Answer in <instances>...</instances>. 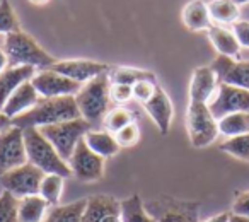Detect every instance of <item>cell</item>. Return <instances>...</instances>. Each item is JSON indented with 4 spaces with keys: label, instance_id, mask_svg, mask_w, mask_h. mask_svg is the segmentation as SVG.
Listing matches in <instances>:
<instances>
[{
    "label": "cell",
    "instance_id": "1",
    "mask_svg": "<svg viewBox=\"0 0 249 222\" xmlns=\"http://www.w3.org/2000/svg\"><path fill=\"white\" fill-rule=\"evenodd\" d=\"M77 118H82V116L77 108L75 96L41 97L35 108L12 120V125L19 129H41V127L70 122Z\"/></svg>",
    "mask_w": 249,
    "mask_h": 222
},
{
    "label": "cell",
    "instance_id": "2",
    "mask_svg": "<svg viewBox=\"0 0 249 222\" xmlns=\"http://www.w3.org/2000/svg\"><path fill=\"white\" fill-rule=\"evenodd\" d=\"M2 48H4L11 67L28 65L35 67L36 70H45L56 62L55 56H52L46 50H43L31 35L21 31V29L5 35Z\"/></svg>",
    "mask_w": 249,
    "mask_h": 222
},
{
    "label": "cell",
    "instance_id": "3",
    "mask_svg": "<svg viewBox=\"0 0 249 222\" xmlns=\"http://www.w3.org/2000/svg\"><path fill=\"white\" fill-rule=\"evenodd\" d=\"M111 82L107 79V74L89 80L80 87L75 94V103L80 111V116L89 123L92 129H101L104 122V116L111 110V97H109Z\"/></svg>",
    "mask_w": 249,
    "mask_h": 222
},
{
    "label": "cell",
    "instance_id": "4",
    "mask_svg": "<svg viewBox=\"0 0 249 222\" xmlns=\"http://www.w3.org/2000/svg\"><path fill=\"white\" fill-rule=\"evenodd\" d=\"M28 163L35 164L45 174H60L63 178L72 176L67 161L60 157L56 149L48 139L39 132V129H22Z\"/></svg>",
    "mask_w": 249,
    "mask_h": 222
},
{
    "label": "cell",
    "instance_id": "5",
    "mask_svg": "<svg viewBox=\"0 0 249 222\" xmlns=\"http://www.w3.org/2000/svg\"><path fill=\"white\" fill-rule=\"evenodd\" d=\"M186 130L190 142L196 149H203L218 137V122L212 115L207 103L190 101L186 110Z\"/></svg>",
    "mask_w": 249,
    "mask_h": 222
},
{
    "label": "cell",
    "instance_id": "6",
    "mask_svg": "<svg viewBox=\"0 0 249 222\" xmlns=\"http://www.w3.org/2000/svg\"><path fill=\"white\" fill-rule=\"evenodd\" d=\"M92 130V127L84 118L70 120V122L55 123V125L41 127L39 132L52 142V146L56 149L63 161L69 163L70 156L75 150L77 144L86 137V133Z\"/></svg>",
    "mask_w": 249,
    "mask_h": 222
},
{
    "label": "cell",
    "instance_id": "7",
    "mask_svg": "<svg viewBox=\"0 0 249 222\" xmlns=\"http://www.w3.org/2000/svg\"><path fill=\"white\" fill-rule=\"evenodd\" d=\"M43 178H45V173L39 167L31 163H24L22 166L5 173L0 178V185L16 198H24L39 193V185Z\"/></svg>",
    "mask_w": 249,
    "mask_h": 222
},
{
    "label": "cell",
    "instance_id": "8",
    "mask_svg": "<svg viewBox=\"0 0 249 222\" xmlns=\"http://www.w3.org/2000/svg\"><path fill=\"white\" fill-rule=\"evenodd\" d=\"M28 163L22 129L11 125L0 132V178Z\"/></svg>",
    "mask_w": 249,
    "mask_h": 222
},
{
    "label": "cell",
    "instance_id": "9",
    "mask_svg": "<svg viewBox=\"0 0 249 222\" xmlns=\"http://www.w3.org/2000/svg\"><path fill=\"white\" fill-rule=\"evenodd\" d=\"M208 108L217 120L231 113H249V91L229 84H218L213 97L208 101Z\"/></svg>",
    "mask_w": 249,
    "mask_h": 222
},
{
    "label": "cell",
    "instance_id": "10",
    "mask_svg": "<svg viewBox=\"0 0 249 222\" xmlns=\"http://www.w3.org/2000/svg\"><path fill=\"white\" fill-rule=\"evenodd\" d=\"M69 166L72 176H75L79 181L92 183L104 176V159L96 152H92L84 142V139L77 144L75 150L70 156Z\"/></svg>",
    "mask_w": 249,
    "mask_h": 222
},
{
    "label": "cell",
    "instance_id": "11",
    "mask_svg": "<svg viewBox=\"0 0 249 222\" xmlns=\"http://www.w3.org/2000/svg\"><path fill=\"white\" fill-rule=\"evenodd\" d=\"M31 84L41 97H65L75 96L80 91V84L52 69L38 70L31 79Z\"/></svg>",
    "mask_w": 249,
    "mask_h": 222
},
{
    "label": "cell",
    "instance_id": "12",
    "mask_svg": "<svg viewBox=\"0 0 249 222\" xmlns=\"http://www.w3.org/2000/svg\"><path fill=\"white\" fill-rule=\"evenodd\" d=\"M50 69L69 77V79L75 80L80 86H84L89 80L96 79V77L103 75V74H107L109 65L89 58H69V60H56Z\"/></svg>",
    "mask_w": 249,
    "mask_h": 222
},
{
    "label": "cell",
    "instance_id": "13",
    "mask_svg": "<svg viewBox=\"0 0 249 222\" xmlns=\"http://www.w3.org/2000/svg\"><path fill=\"white\" fill-rule=\"evenodd\" d=\"M210 67L217 75L218 84H229L249 91V60H235L231 56L217 55Z\"/></svg>",
    "mask_w": 249,
    "mask_h": 222
},
{
    "label": "cell",
    "instance_id": "14",
    "mask_svg": "<svg viewBox=\"0 0 249 222\" xmlns=\"http://www.w3.org/2000/svg\"><path fill=\"white\" fill-rule=\"evenodd\" d=\"M143 108H145L150 120L156 123L157 130L162 135L169 133L171 123H173V116H174V108H173V101H171V97L167 96V92L162 87H157L154 96L147 103H143Z\"/></svg>",
    "mask_w": 249,
    "mask_h": 222
},
{
    "label": "cell",
    "instance_id": "15",
    "mask_svg": "<svg viewBox=\"0 0 249 222\" xmlns=\"http://www.w3.org/2000/svg\"><path fill=\"white\" fill-rule=\"evenodd\" d=\"M218 87V79L210 65L198 67L191 74L190 80V101L196 103H207L213 97Z\"/></svg>",
    "mask_w": 249,
    "mask_h": 222
},
{
    "label": "cell",
    "instance_id": "16",
    "mask_svg": "<svg viewBox=\"0 0 249 222\" xmlns=\"http://www.w3.org/2000/svg\"><path fill=\"white\" fill-rule=\"evenodd\" d=\"M36 72H38V70H36L35 67H28V65L11 67L9 65L4 72L0 74V111L4 110L9 97H11L22 84L29 82V80L35 77Z\"/></svg>",
    "mask_w": 249,
    "mask_h": 222
},
{
    "label": "cell",
    "instance_id": "17",
    "mask_svg": "<svg viewBox=\"0 0 249 222\" xmlns=\"http://www.w3.org/2000/svg\"><path fill=\"white\" fill-rule=\"evenodd\" d=\"M121 200L111 197V195H90L86 198L82 222H103L104 217L109 214H120Z\"/></svg>",
    "mask_w": 249,
    "mask_h": 222
},
{
    "label": "cell",
    "instance_id": "18",
    "mask_svg": "<svg viewBox=\"0 0 249 222\" xmlns=\"http://www.w3.org/2000/svg\"><path fill=\"white\" fill-rule=\"evenodd\" d=\"M39 99H41V96H39L38 91L35 89V86H33L31 80H29V82L22 84V86L9 97V101L5 103L2 113H4L7 118L14 120V118H18V116L24 115L26 111H29L31 108H35Z\"/></svg>",
    "mask_w": 249,
    "mask_h": 222
},
{
    "label": "cell",
    "instance_id": "19",
    "mask_svg": "<svg viewBox=\"0 0 249 222\" xmlns=\"http://www.w3.org/2000/svg\"><path fill=\"white\" fill-rule=\"evenodd\" d=\"M181 19H183V24L195 33L208 31L213 24L208 12V4H205L203 0H190L183 7Z\"/></svg>",
    "mask_w": 249,
    "mask_h": 222
},
{
    "label": "cell",
    "instance_id": "20",
    "mask_svg": "<svg viewBox=\"0 0 249 222\" xmlns=\"http://www.w3.org/2000/svg\"><path fill=\"white\" fill-rule=\"evenodd\" d=\"M84 142L87 144V147H89L92 152H96L97 156H101L103 159L114 157L121 149L116 137H114L113 133L106 132L104 129L89 130V132L86 133V137H84Z\"/></svg>",
    "mask_w": 249,
    "mask_h": 222
},
{
    "label": "cell",
    "instance_id": "21",
    "mask_svg": "<svg viewBox=\"0 0 249 222\" xmlns=\"http://www.w3.org/2000/svg\"><path fill=\"white\" fill-rule=\"evenodd\" d=\"M207 33H208V39L213 45V48L217 50L218 55L237 58L239 53H241V45H239L232 29L225 28V26L212 24V28Z\"/></svg>",
    "mask_w": 249,
    "mask_h": 222
},
{
    "label": "cell",
    "instance_id": "22",
    "mask_svg": "<svg viewBox=\"0 0 249 222\" xmlns=\"http://www.w3.org/2000/svg\"><path fill=\"white\" fill-rule=\"evenodd\" d=\"M50 212V204L41 195H29L18 198L19 222H43Z\"/></svg>",
    "mask_w": 249,
    "mask_h": 222
},
{
    "label": "cell",
    "instance_id": "23",
    "mask_svg": "<svg viewBox=\"0 0 249 222\" xmlns=\"http://www.w3.org/2000/svg\"><path fill=\"white\" fill-rule=\"evenodd\" d=\"M208 12L213 24L218 26H227L234 24L235 21H239V5L234 4L232 0H212L208 4Z\"/></svg>",
    "mask_w": 249,
    "mask_h": 222
},
{
    "label": "cell",
    "instance_id": "24",
    "mask_svg": "<svg viewBox=\"0 0 249 222\" xmlns=\"http://www.w3.org/2000/svg\"><path fill=\"white\" fill-rule=\"evenodd\" d=\"M107 79L111 84H126V86H133L135 82L143 79H156V74L150 70L135 69V67H109L107 70Z\"/></svg>",
    "mask_w": 249,
    "mask_h": 222
},
{
    "label": "cell",
    "instance_id": "25",
    "mask_svg": "<svg viewBox=\"0 0 249 222\" xmlns=\"http://www.w3.org/2000/svg\"><path fill=\"white\" fill-rule=\"evenodd\" d=\"M84 207H86V198H80L67 205H56L50 208L43 222H82Z\"/></svg>",
    "mask_w": 249,
    "mask_h": 222
},
{
    "label": "cell",
    "instance_id": "26",
    "mask_svg": "<svg viewBox=\"0 0 249 222\" xmlns=\"http://www.w3.org/2000/svg\"><path fill=\"white\" fill-rule=\"evenodd\" d=\"M217 122H218V133H222L227 139L249 133V113H246V111L225 115L220 120H217Z\"/></svg>",
    "mask_w": 249,
    "mask_h": 222
},
{
    "label": "cell",
    "instance_id": "27",
    "mask_svg": "<svg viewBox=\"0 0 249 222\" xmlns=\"http://www.w3.org/2000/svg\"><path fill=\"white\" fill-rule=\"evenodd\" d=\"M121 219L123 222H156V219L145 210L139 195H130L121 200Z\"/></svg>",
    "mask_w": 249,
    "mask_h": 222
},
{
    "label": "cell",
    "instance_id": "28",
    "mask_svg": "<svg viewBox=\"0 0 249 222\" xmlns=\"http://www.w3.org/2000/svg\"><path fill=\"white\" fill-rule=\"evenodd\" d=\"M135 122V115L133 111H130L128 108L124 106H114L107 111V115L104 116L103 129L109 133H118L121 129H124L126 125Z\"/></svg>",
    "mask_w": 249,
    "mask_h": 222
},
{
    "label": "cell",
    "instance_id": "29",
    "mask_svg": "<svg viewBox=\"0 0 249 222\" xmlns=\"http://www.w3.org/2000/svg\"><path fill=\"white\" fill-rule=\"evenodd\" d=\"M63 183H65V178L60 176V174H45L41 185H39L38 195H41L50 205L56 207L63 193Z\"/></svg>",
    "mask_w": 249,
    "mask_h": 222
},
{
    "label": "cell",
    "instance_id": "30",
    "mask_svg": "<svg viewBox=\"0 0 249 222\" xmlns=\"http://www.w3.org/2000/svg\"><path fill=\"white\" fill-rule=\"evenodd\" d=\"M156 222H198V207L190 204L173 205Z\"/></svg>",
    "mask_w": 249,
    "mask_h": 222
},
{
    "label": "cell",
    "instance_id": "31",
    "mask_svg": "<svg viewBox=\"0 0 249 222\" xmlns=\"http://www.w3.org/2000/svg\"><path fill=\"white\" fill-rule=\"evenodd\" d=\"M218 149H220L222 152L229 154V156L235 157V159L249 163V133L225 139L224 142L218 146Z\"/></svg>",
    "mask_w": 249,
    "mask_h": 222
},
{
    "label": "cell",
    "instance_id": "32",
    "mask_svg": "<svg viewBox=\"0 0 249 222\" xmlns=\"http://www.w3.org/2000/svg\"><path fill=\"white\" fill-rule=\"evenodd\" d=\"M19 19L16 16L9 0H0V35H9V33L19 31Z\"/></svg>",
    "mask_w": 249,
    "mask_h": 222
},
{
    "label": "cell",
    "instance_id": "33",
    "mask_svg": "<svg viewBox=\"0 0 249 222\" xmlns=\"http://www.w3.org/2000/svg\"><path fill=\"white\" fill-rule=\"evenodd\" d=\"M0 222H19L18 198L5 190L0 193Z\"/></svg>",
    "mask_w": 249,
    "mask_h": 222
},
{
    "label": "cell",
    "instance_id": "34",
    "mask_svg": "<svg viewBox=\"0 0 249 222\" xmlns=\"http://www.w3.org/2000/svg\"><path fill=\"white\" fill-rule=\"evenodd\" d=\"M159 84H157L156 79H143V80H139L132 86L133 89V99H137L140 104L147 103L150 97L154 96V92L157 91Z\"/></svg>",
    "mask_w": 249,
    "mask_h": 222
},
{
    "label": "cell",
    "instance_id": "35",
    "mask_svg": "<svg viewBox=\"0 0 249 222\" xmlns=\"http://www.w3.org/2000/svg\"><path fill=\"white\" fill-rule=\"evenodd\" d=\"M114 137H116L120 147H133L140 140V129L137 125V122H133L124 127V129H121L118 133H114Z\"/></svg>",
    "mask_w": 249,
    "mask_h": 222
},
{
    "label": "cell",
    "instance_id": "36",
    "mask_svg": "<svg viewBox=\"0 0 249 222\" xmlns=\"http://www.w3.org/2000/svg\"><path fill=\"white\" fill-rule=\"evenodd\" d=\"M109 97H111V103H114L116 106H123L124 103H128L130 99H133L132 86H126V84H111Z\"/></svg>",
    "mask_w": 249,
    "mask_h": 222
},
{
    "label": "cell",
    "instance_id": "37",
    "mask_svg": "<svg viewBox=\"0 0 249 222\" xmlns=\"http://www.w3.org/2000/svg\"><path fill=\"white\" fill-rule=\"evenodd\" d=\"M232 33L237 38L241 48H249V21H244V19H239L232 24Z\"/></svg>",
    "mask_w": 249,
    "mask_h": 222
},
{
    "label": "cell",
    "instance_id": "38",
    "mask_svg": "<svg viewBox=\"0 0 249 222\" xmlns=\"http://www.w3.org/2000/svg\"><path fill=\"white\" fill-rule=\"evenodd\" d=\"M232 214L249 217V190L241 191V193L235 195V200L232 204Z\"/></svg>",
    "mask_w": 249,
    "mask_h": 222
},
{
    "label": "cell",
    "instance_id": "39",
    "mask_svg": "<svg viewBox=\"0 0 249 222\" xmlns=\"http://www.w3.org/2000/svg\"><path fill=\"white\" fill-rule=\"evenodd\" d=\"M229 217H231V212H220V214L207 219L205 222H229Z\"/></svg>",
    "mask_w": 249,
    "mask_h": 222
},
{
    "label": "cell",
    "instance_id": "40",
    "mask_svg": "<svg viewBox=\"0 0 249 222\" xmlns=\"http://www.w3.org/2000/svg\"><path fill=\"white\" fill-rule=\"evenodd\" d=\"M12 125V120L11 118H7V116L0 111V132H4L5 129H9V127Z\"/></svg>",
    "mask_w": 249,
    "mask_h": 222
},
{
    "label": "cell",
    "instance_id": "41",
    "mask_svg": "<svg viewBox=\"0 0 249 222\" xmlns=\"http://www.w3.org/2000/svg\"><path fill=\"white\" fill-rule=\"evenodd\" d=\"M9 67V60H7V56H5V52H4V48L0 46V74L4 72L5 69Z\"/></svg>",
    "mask_w": 249,
    "mask_h": 222
},
{
    "label": "cell",
    "instance_id": "42",
    "mask_svg": "<svg viewBox=\"0 0 249 222\" xmlns=\"http://www.w3.org/2000/svg\"><path fill=\"white\" fill-rule=\"evenodd\" d=\"M103 222H123V219H121V212L120 214H109L107 217L103 219Z\"/></svg>",
    "mask_w": 249,
    "mask_h": 222
},
{
    "label": "cell",
    "instance_id": "43",
    "mask_svg": "<svg viewBox=\"0 0 249 222\" xmlns=\"http://www.w3.org/2000/svg\"><path fill=\"white\" fill-rule=\"evenodd\" d=\"M229 222H249V217H244V215H239V214H232L231 212Z\"/></svg>",
    "mask_w": 249,
    "mask_h": 222
},
{
    "label": "cell",
    "instance_id": "44",
    "mask_svg": "<svg viewBox=\"0 0 249 222\" xmlns=\"http://www.w3.org/2000/svg\"><path fill=\"white\" fill-rule=\"evenodd\" d=\"M31 4H35V5H45V4H48V0H29Z\"/></svg>",
    "mask_w": 249,
    "mask_h": 222
},
{
    "label": "cell",
    "instance_id": "45",
    "mask_svg": "<svg viewBox=\"0 0 249 222\" xmlns=\"http://www.w3.org/2000/svg\"><path fill=\"white\" fill-rule=\"evenodd\" d=\"M234 4H237V5H242V4H249V0H232Z\"/></svg>",
    "mask_w": 249,
    "mask_h": 222
}]
</instances>
